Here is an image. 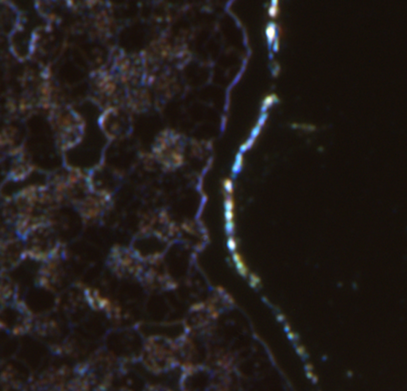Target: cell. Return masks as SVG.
Segmentation results:
<instances>
[{
    "label": "cell",
    "instance_id": "6da1fadb",
    "mask_svg": "<svg viewBox=\"0 0 407 391\" xmlns=\"http://www.w3.org/2000/svg\"><path fill=\"white\" fill-rule=\"evenodd\" d=\"M234 201L231 197H227V199L225 200V219H226V229L228 233H231L233 231L234 229V223H233V218H234Z\"/></svg>",
    "mask_w": 407,
    "mask_h": 391
},
{
    "label": "cell",
    "instance_id": "7a4b0ae2",
    "mask_svg": "<svg viewBox=\"0 0 407 391\" xmlns=\"http://www.w3.org/2000/svg\"><path fill=\"white\" fill-rule=\"evenodd\" d=\"M233 258L235 260V265H236V267L238 269V271L239 273H241L242 275H246L247 273V269H246V265H245L244 262L242 260L241 257L239 256V254L235 253L234 254V256H233Z\"/></svg>",
    "mask_w": 407,
    "mask_h": 391
},
{
    "label": "cell",
    "instance_id": "3957f363",
    "mask_svg": "<svg viewBox=\"0 0 407 391\" xmlns=\"http://www.w3.org/2000/svg\"><path fill=\"white\" fill-rule=\"evenodd\" d=\"M276 25L275 24L271 23L267 25L266 29V36L269 44H272L273 40L276 37Z\"/></svg>",
    "mask_w": 407,
    "mask_h": 391
},
{
    "label": "cell",
    "instance_id": "277c9868",
    "mask_svg": "<svg viewBox=\"0 0 407 391\" xmlns=\"http://www.w3.org/2000/svg\"><path fill=\"white\" fill-rule=\"evenodd\" d=\"M276 99H277V97H276L274 95H270L266 96L263 101L262 110H263V109L264 110H266L269 106H271V105L275 102Z\"/></svg>",
    "mask_w": 407,
    "mask_h": 391
},
{
    "label": "cell",
    "instance_id": "5b68a950",
    "mask_svg": "<svg viewBox=\"0 0 407 391\" xmlns=\"http://www.w3.org/2000/svg\"><path fill=\"white\" fill-rule=\"evenodd\" d=\"M277 12H278V1H276V0L272 1L271 6L268 10L269 15L272 17H274L277 14Z\"/></svg>",
    "mask_w": 407,
    "mask_h": 391
},
{
    "label": "cell",
    "instance_id": "8992f818",
    "mask_svg": "<svg viewBox=\"0 0 407 391\" xmlns=\"http://www.w3.org/2000/svg\"><path fill=\"white\" fill-rule=\"evenodd\" d=\"M242 156L240 154V153H238L237 155L236 160H235V162L234 164V166H233V171L235 172H237L239 171L240 168L242 167Z\"/></svg>",
    "mask_w": 407,
    "mask_h": 391
},
{
    "label": "cell",
    "instance_id": "52a82bcc",
    "mask_svg": "<svg viewBox=\"0 0 407 391\" xmlns=\"http://www.w3.org/2000/svg\"><path fill=\"white\" fill-rule=\"evenodd\" d=\"M223 186H224L225 190H226L228 193H231V192H233V184L231 180H229V179L225 180L224 183H223Z\"/></svg>",
    "mask_w": 407,
    "mask_h": 391
},
{
    "label": "cell",
    "instance_id": "ba28073f",
    "mask_svg": "<svg viewBox=\"0 0 407 391\" xmlns=\"http://www.w3.org/2000/svg\"><path fill=\"white\" fill-rule=\"evenodd\" d=\"M254 138L250 137V139H248V141H246V142H245V143L241 146V150L242 151L247 150V149H248L249 148L251 147L252 145L254 144Z\"/></svg>",
    "mask_w": 407,
    "mask_h": 391
},
{
    "label": "cell",
    "instance_id": "9c48e42d",
    "mask_svg": "<svg viewBox=\"0 0 407 391\" xmlns=\"http://www.w3.org/2000/svg\"><path fill=\"white\" fill-rule=\"evenodd\" d=\"M227 246H228V248L231 250V251H234V250H235L237 244L235 240L234 239V238L230 237V238H228V241H227Z\"/></svg>",
    "mask_w": 407,
    "mask_h": 391
}]
</instances>
